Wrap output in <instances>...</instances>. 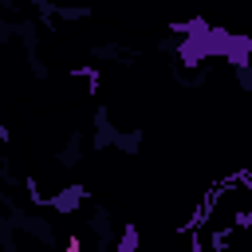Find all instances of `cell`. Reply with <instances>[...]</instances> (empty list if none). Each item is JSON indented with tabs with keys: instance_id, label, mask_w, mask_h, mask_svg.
<instances>
[{
	"instance_id": "6da1fadb",
	"label": "cell",
	"mask_w": 252,
	"mask_h": 252,
	"mask_svg": "<svg viewBox=\"0 0 252 252\" xmlns=\"http://www.w3.org/2000/svg\"><path fill=\"white\" fill-rule=\"evenodd\" d=\"M248 217H252V189H244V185H224V189L213 197L209 213H205V228H209L217 240H224L232 228L248 224Z\"/></svg>"
}]
</instances>
